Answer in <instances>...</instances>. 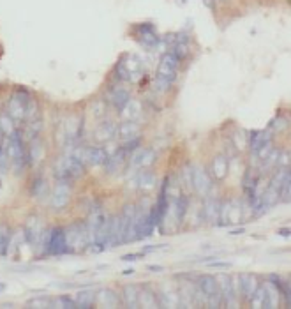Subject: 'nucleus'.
<instances>
[{
	"instance_id": "obj_1",
	"label": "nucleus",
	"mask_w": 291,
	"mask_h": 309,
	"mask_svg": "<svg viewBox=\"0 0 291 309\" xmlns=\"http://www.w3.org/2000/svg\"><path fill=\"white\" fill-rule=\"evenodd\" d=\"M7 113L14 122H32L37 113V105L34 97L25 89H18L7 102Z\"/></svg>"
},
{
	"instance_id": "obj_2",
	"label": "nucleus",
	"mask_w": 291,
	"mask_h": 309,
	"mask_svg": "<svg viewBox=\"0 0 291 309\" xmlns=\"http://www.w3.org/2000/svg\"><path fill=\"white\" fill-rule=\"evenodd\" d=\"M180 62V58L171 51H166L161 57V62H159L157 67V76H155V89L159 92H166V90L171 89V85L177 80V71Z\"/></svg>"
},
{
	"instance_id": "obj_3",
	"label": "nucleus",
	"mask_w": 291,
	"mask_h": 309,
	"mask_svg": "<svg viewBox=\"0 0 291 309\" xmlns=\"http://www.w3.org/2000/svg\"><path fill=\"white\" fill-rule=\"evenodd\" d=\"M6 150L9 156V163L13 164L16 173H22L23 170L29 166V157H27V145L23 133L19 129H14L13 133L7 136Z\"/></svg>"
},
{
	"instance_id": "obj_4",
	"label": "nucleus",
	"mask_w": 291,
	"mask_h": 309,
	"mask_svg": "<svg viewBox=\"0 0 291 309\" xmlns=\"http://www.w3.org/2000/svg\"><path fill=\"white\" fill-rule=\"evenodd\" d=\"M85 168H87V164L79 159L76 154L69 152L67 156H64L62 159L58 161L57 166H55V177H57V180L73 182L85 173Z\"/></svg>"
},
{
	"instance_id": "obj_5",
	"label": "nucleus",
	"mask_w": 291,
	"mask_h": 309,
	"mask_svg": "<svg viewBox=\"0 0 291 309\" xmlns=\"http://www.w3.org/2000/svg\"><path fill=\"white\" fill-rule=\"evenodd\" d=\"M41 248H43V251H45L46 256L69 255V249H67V240H66V230H64V228L45 230Z\"/></svg>"
},
{
	"instance_id": "obj_6",
	"label": "nucleus",
	"mask_w": 291,
	"mask_h": 309,
	"mask_svg": "<svg viewBox=\"0 0 291 309\" xmlns=\"http://www.w3.org/2000/svg\"><path fill=\"white\" fill-rule=\"evenodd\" d=\"M66 230V228H64ZM66 240H67V249L71 255L74 253H81L89 249L90 245V237H89V228L87 223H76L71 228L66 230Z\"/></svg>"
},
{
	"instance_id": "obj_7",
	"label": "nucleus",
	"mask_w": 291,
	"mask_h": 309,
	"mask_svg": "<svg viewBox=\"0 0 291 309\" xmlns=\"http://www.w3.org/2000/svg\"><path fill=\"white\" fill-rule=\"evenodd\" d=\"M141 74V67H139V60L134 58L133 55H123L120 60L115 66V78L118 81L129 83L134 81Z\"/></svg>"
},
{
	"instance_id": "obj_8",
	"label": "nucleus",
	"mask_w": 291,
	"mask_h": 309,
	"mask_svg": "<svg viewBox=\"0 0 291 309\" xmlns=\"http://www.w3.org/2000/svg\"><path fill=\"white\" fill-rule=\"evenodd\" d=\"M198 290L210 300V307H219L221 306V293H219V284L217 279L210 274H203L198 277Z\"/></svg>"
},
{
	"instance_id": "obj_9",
	"label": "nucleus",
	"mask_w": 291,
	"mask_h": 309,
	"mask_svg": "<svg viewBox=\"0 0 291 309\" xmlns=\"http://www.w3.org/2000/svg\"><path fill=\"white\" fill-rule=\"evenodd\" d=\"M74 154L83 161L87 166H105L108 154L102 147L94 145V147H83V149H76L73 150Z\"/></svg>"
},
{
	"instance_id": "obj_10",
	"label": "nucleus",
	"mask_w": 291,
	"mask_h": 309,
	"mask_svg": "<svg viewBox=\"0 0 291 309\" xmlns=\"http://www.w3.org/2000/svg\"><path fill=\"white\" fill-rule=\"evenodd\" d=\"M23 233H25L27 244H30L32 248H39L43 242V235H45V224L37 216H30L25 223Z\"/></svg>"
},
{
	"instance_id": "obj_11",
	"label": "nucleus",
	"mask_w": 291,
	"mask_h": 309,
	"mask_svg": "<svg viewBox=\"0 0 291 309\" xmlns=\"http://www.w3.org/2000/svg\"><path fill=\"white\" fill-rule=\"evenodd\" d=\"M191 186L196 189L198 195L209 196L210 191H212V179L201 166H193V170H191Z\"/></svg>"
},
{
	"instance_id": "obj_12",
	"label": "nucleus",
	"mask_w": 291,
	"mask_h": 309,
	"mask_svg": "<svg viewBox=\"0 0 291 309\" xmlns=\"http://www.w3.org/2000/svg\"><path fill=\"white\" fill-rule=\"evenodd\" d=\"M69 200H71V182L58 180L50 198L51 209H53V211H60V209H64L69 203Z\"/></svg>"
},
{
	"instance_id": "obj_13",
	"label": "nucleus",
	"mask_w": 291,
	"mask_h": 309,
	"mask_svg": "<svg viewBox=\"0 0 291 309\" xmlns=\"http://www.w3.org/2000/svg\"><path fill=\"white\" fill-rule=\"evenodd\" d=\"M83 117H73L67 120V124L64 126V143L67 145H74L81 140L83 134Z\"/></svg>"
},
{
	"instance_id": "obj_14",
	"label": "nucleus",
	"mask_w": 291,
	"mask_h": 309,
	"mask_svg": "<svg viewBox=\"0 0 291 309\" xmlns=\"http://www.w3.org/2000/svg\"><path fill=\"white\" fill-rule=\"evenodd\" d=\"M136 34L139 39V45L145 46L149 50H154L159 46V35L155 32V27L152 23H141V25L136 27Z\"/></svg>"
},
{
	"instance_id": "obj_15",
	"label": "nucleus",
	"mask_w": 291,
	"mask_h": 309,
	"mask_svg": "<svg viewBox=\"0 0 291 309\" xmlns=\"http://www.w3.org/2000/svg\"><path fill=\"white\" fill-rule=\"evenodd\" d=\"M131 99V94L126 87H111L106 94V101L113 106L117 112H120L123 106L127 105V101Z\"/></svg>"
},
{
	"instance_id": "obj_16",
	"label": "nucleus",
	"mask_w": 291,
	"mask_h": 309,
	"mask_svg": "<svg viewBox=\"0 0 291 309\" xmlns=\"http://www.w3.org/2000/svg\"><path fill=\"white\" fill-rule=\"evenodd\" d=\"M238 277V295L244 297L245 300H251V297L254 295L256 288L260 286L258 277L254 274H240Z\"/></svg>"
},
{
	"instance_id": "obj_17",
	"label": "nucleus",
	"mask_w": 291,
	"mask_h": 309,
	"mask_svg": "<svg viewBox=\"0 0 291 309\" xmlns=\"http://www.w3.org/2000/svg\"><path fill=\"white\" fill-rule=\"evenodd\" d=\"M127 154H129V152H127L123 147H120V149H118L113 156H108V159L105 163V168H106V172L110 173V175H111V173H117L118 170L122 168L123 163L127 161Z\"/></svg>"
},
{
	"instance_id": "obj_18",
	"label": "nucleus",
	"mask_w": 291,
	"mask_h": 309,
	"mask_svg": "<svg viewBox=\"0 0 291 309\" xmlns=\"http://www.w3.org/2000/svg\"><path fill=\"white\" fill-rule=\"evenodd\" d=\"M117 136L123 141L139 138V126L134 120H123L117 128Z\"/></svg>"
},
{
	"instance_id": "obj_19",
	"label": "nucleus",
	"mask_w": 291,
	"mask_h": 309,
	"mask_svg": "<svg viewBox=\"0 0 291 309\" xmlns=\"http://www.w3.org/2000/svg\"><path fill=\"white\" fill-rule=\"evenodd\" d=\"M95 302H97L99 306H102V307H117V306H120L117 293H115L113 290H110V288H101V290H97V293H95Z\"/></svg>"
},
{
	"instance_id": "obj_20",
	"label": "nucleus",
	"mask_w": 291,
	"mask_h": 309,
	"mask_svg": "<svg viewBox=\"0 0 291 309\" xmlns=\"http://www.w3.org/2000/svg\"><path fill=\"white\" fill-rule=\"evenodd\" d=\"M210 172L217 180H222L226 175H228V157L219 154L212 159V164H210Z\"/></svg>"
},
{
	"instance_id": "obj_21",
	"label": "nucleus",
	"mask_w": 291,
	"mask_h": 309,
	"mask_svg": "<svg viewBox=\"0 0 291 309\" xmlns=\"http://www.w3.org/2000/svg\"><path fill=\"white\" fill-rule=\"evenodd\" d=\"M139 307H157L159 302H157V293L155 290L149 286V284H143L139 288Z\"/></svg>"
},
{
	"instance_id": "obj_22",
	"label": "nucleus",
	"mask_w": 291,
	"mask_h": 309,
	"mask_svg": "<svg viewBox=\"0 0 291 309\" xmlns=\"http://www.w3.org/2000/svg\"><path fill=\"white\" fill-rule=\"evenodd\" d=\"M117 136V126L111 120H105L95 129V141H110Z\"/></svg>"
},
{
	"instance_id": "obj_23",
	"label": "nucleus",
	"mask_w": 291,
	"mask_h": 309,
	"mask_svg": "<svg viewBox=\"0 0 291 309\" xmlns=\"http://www.w3.org/2000/svg\"><path fill=\"white\" fill-rule=\"evenodd\" d=\"M219 207H221V201H219V200H215V198H209V200H206L205 209H203V216H205V221H206V223L217 224Z\"/></svg>"
},
{
	"instance_id": "obj_24",
	"label": "nucleus",
	"mask_w": 291,
	"mask_h": 309,
	"mask_svg": "<svg viewBox=\"0 0 291 309\" xmlns=\"http://www.w3.org/2000/svg\"><path fill=\"white\" fill-rule=\"evenodd\" d=\"M120 115L123 117V120H134V122H136V118L141 115V105H139L136 99L131 97L129 101H127V105L120 110Z\"/></svg>"
},
{
	"instance_id": "obj_25",
	"label": "nucleus",
	"mask_w": 291,
	"mask_h": 309,
	"mask_svg": "<svg viewBox=\"0 0 291 309\" xmlns=\"http://www.w3.org/2000/svg\"><path fill=\"white\" fill-rule=\"evenodd\" d=\"M272 140V133H270L268 129L265 131H253L251 133V140H249V145H251V150H258L260 147H263L266 143V141Z\"/></svg>"
},
{
	"instance_id": "obj_26",
	"label": "nucleus",
	"mask_w": 291,
	"mask_h": 309,
	"mask_svg": "<svg viewBox=\"0 0 291 309\" xmlns=\"http://www.w3.org/2000/svg\"><path fill=\"white\" fill-rule=\"evenodd\" d=\"M45 156V150H43V145L39 143L37 140H32L29 143V149H27V157H29V166L30 164H37L39 161Z\"/></svg>"
},
{
	"instance_id": "obj_27",
	"label": "nucleus",
	"mask_w": 291,
	"mask_h": 309,
	"mask_svg": "<svg viewBox=\"0 0 291 309\" xmlns=\"http://www.w3.org/2000/svg\"><path fill=\"white\" fill-rule=\"evenodd\" d=\"M74 300H76V307L89 309L95 304V293L92 290H81V292H78V295L74 297Z\"/></svg>"
},
{
	"instance_id": "obj_28",
	"label": "nucleus",
	"mask_w": 291,
	"mask_h": 309,
	"mask_svg": "<svg viewBox=\"0 0 291 309\" xmlns=\"http://www.w3.org/2000/svg\"><path fill=\"white\" fill-rule=\"evenodd\" d=\"M139 288L134 286V284H129V286L123 288V299H126V306L127 307H139Z\"/></svg>"
},
{
	"instance_id": "obj_29",
	"label": "nucleus",
	"mask_w": 291,
	"mask_h": 309,
	"mask_svg": "<svg viewBox=\"0 0 291 309\" xmlns=\"http://www.w3.org/2000/svg\"><path fill=\"white\" fill-rule=\"evenodd\" d=\"M30 193H32V196L37 198V200L48 198V195H50V188H48V182L45 179H35L34 182H32Z\"/></svg>"
},
{
	"instance_id": "obj_30",
	"label": "nucleus",
	"mask_w": 291,
	"mask_h": 309,
	"mask_svg": "<svg viewBox=\"0 0 291 309\" xmlns=\"http://www.w3.org/2000/svg\"><path fill=\"white\" fill-rule=\"evenodd\" d=\"M9 240H11V232L6 224H0V256H7L9 253Z\"/></svg>"
},
{
	"instance_id": "obj_31",
	"label": "nucleus",
	"mask_w": 291,
	"mask_h": 309,
	"mask_svg": "<svg viewBox=\"0 0 291 309\" xmlns=\"http://www.w3.org/2000/svg\"><path fill=\"white\" fill-rule=\"evenodd\" d=\"M138 184V188H152L155 184V177L152 172H149V170H141V172L136 175V180H134Z\"/></svg>"
},
{
	"instance_id": "obj_32",
	"label": "nucleus",
	"mask_w": 291,
	"mask_h": 309,
	"mask_svg": "<svg viewBox=\"0 0 291 309\" xmlns=\"http://www.w3.org/2000/svg\"><path fill=\"white\" fill-rule=\"evenodd\" d=\"M16 128H14V120L9 113H0V131H2L4 136H9Z\"/></svg>"
},
{
	"instance_id": "obj_33",
	"label": "nucleus",
	"mask_w": 291,
	"mask_h": 309,
	"mask_svg": "<svg viewBox=\"0 0 291 309\" xmlns=\"http://www.w3.org/2000/svg\"><path fill=\"white\" fill-rule=\"evenodd\" d=\"M279 150L272 149L268 154H266V157L261 161V170L263 172H266V170H272V168H277V159H279Z\"/></svg>"
},
{
	"instance_id": "obj_34",
	"label": "nucleus",
	"mask_w": 291,
	"mask_h": 309,
	"mask_svg": "<svg viewBox=\"0 0 291 309\" xmlns=\"http://www.w3.org/2000/svg\"><path fill=\"white\" fill-rule=\"evenodd\" d=\"M265 295H266L265 284H260V286L256 288V292H254V295L251 297V307H263Z\"/></svg>"
},
{
	"instance_id": "obj_35",
	"label": "nucleus",
	"mask_w": 291,
	"mask_h": 309,
	"mask_svg": "<svg viewBox=\"0 0 291 309\" xmlns=\"http://www.w3.org/2000/svg\"><path fill=\"white\" fill-rule=\"evenodd\" d=\"M27 306L29 307H57V304L51 302L48 297H35V299H30L29 302H27Z\"/></svg>"
},
{
	"instance_id": "obj_36",
	"label": "nucleus",
	"mask_w": 291,
	"mask_h": 309,
	"mask_svg": "<svg viewBox=\"0 0 291 309\" xmlns=\"http://www.w3.org/2000/svg\"><path fill=\"white\" fill-rule=\"evenodd\" d=\"M286 126H288V120H286L284 117H276L272 122H270L268 128H266V129H268L270 133H279V131H282V129L286 128Z\"/></svg>"
},
{
	"instance_id": "obj_37",
	"label": "nucleus",
	"mask_w": 291,
	"mask_h": 309,
	"mask_svg": "<svg viewBox=\"0 0 291 309\" xmlns=\"http://www.w3.org/2000/svg\"><path fill=\"white\" fill-rule=\"evenodd\" d=\"M55 304H57V307H64V309H73V307H76V300L71 299L69 295L58 297V299L55 300Z\"/></svg>"
},
{
	"instance_id": "obj_38",
	"label": "nucleus",
	"mask_w": 291,
	"mask_h": 309,
	"mask_svg": "<svg viewBox=\"0 0 291 309\" xmlns=\"http://www.w3.org/2000/svg\"><path fill=\"white\" fill-rule=\"evenodd\" d=\"M154 161H155V152L152 149H145V154H143V159H141V164H139V170L152 166Z\"/></svg>"
},
{
	"instance_id": "obj_39",
	"label": "nucleus",
	"mask_w": 291,
	"mask_h": 309,
	"mask_svg": "<svg viewBox=\"0 0 291 309\" xmlns=\"http://www.w3.org/2000/svg\"><path fill=\"white\" fill-rule=\"evenodd\" d=\"M145 256V253H133V255H123L122 260L123 261H136V260H141Z\"/></svg>"
},
{
	"instance_id": "obj_40",
	"label": "nucleus",
	"mask_w": 291,
	"mask_h": 309,
	"mask_svg": "<svg viewBox=\"0 0 291 309\" xmlns=\"http://www.w3.org/2000/svg\"><path fill=\"white\" fill-rule=\"evenodd\" d=\"M210 267L212 269H228V267H231V263H228V261H210Z\"/></svg>"
},
{
	"instance_id": "obj_41",
	"label": "nucleus",
	"mask_w": 291,
	"mask_h": 309,
	"mask_svg": "<svg viewBox=\"0 0 291 309\" xmlns=\"http://www.w3.org/2000/svg\"><path fill=\"white\" fill-rule=\"evenodd\" d=\"M161 248H164V245H145V248L141 249V253H154V251H157V249H161Z\"/></svg>"
},
{
	"instance_id": "obj_42",
	"label": "nucleus",
	"mask_w": 291,
	"mask_h": 309,
	"mask_svg": "<svg viewBox=\"0 0 291 309\" xmlns=\"http://www.w3.org/2000/svg\"><path fill=\"white\" fill-rule=\"evenodd\" d=\"M147 269H149L150 272H162V267H161V265H149Z\"/></svg>"
},
{
	"instance_id": "obj_43",
	"label": "nucleus",
	"mask_w": 291,
	"mask_h": 309,
	"mask_svg": "<svg viewBox=\"0 0 291 309\" xmlns=\"http://www.w3.org/2000/svg\"><path fill=\"white\" fill-rule=\"evenodd\" d=\"M279 235H281V237H289V228H281V230H279Z\"/></svg>"
},
{
	"instance_id": "obj_44",
	"label": "nucleus",
	"mask_w": 291,
	"mask_h": 309,
	"mask_svg": "<svg viewBox=\"0 0 291 309\" xmlns=\"http://www.w3.org/2000/svg\"><path fill=\"white\" fill-rule=\"evenodd\" d=\"M244 232H245V228L242 226V228H237V230H233V232H231V233H233V235H240V233H244Z\"/></svg>"
},
{
	"instance_id": "obj_45",
	"label": "nucleus",
	"mask_w": 291,
	"mask_h": 309,
	"mask_svg": "<svg viewBox=\"0 0 291 309\" xmlns=\"http://www.w3.org/2000/svg\"><path fill=\"white\" fill-rule=\"evenodd\" d=\"M133 272H134L133 269H127V271H123L122 274H123V276H127V274H133Z\"/></svg>"
},
{
	"instance_id": "obj_46",
	"label": "nucleus",
	"mask_w": 291,
	"mask_h": 309,
	"mask_svg": "<svg viewBox=\"0 0 291 309\" xmlns=\"http://www.w3.org/2000/svg\"><path fill=\"white\" fill-rule=\"evenodd\" d=\"M6 288H7V284H6V283H0V293H2L4 290H6Z\"/></svg>"
},
{
	"instance_id": "obj_47",
	"label": "nucleus",
	"mask_w": 291,
	"mask_h": 309,
	"mask_svg": "<svg viewBox=\"0 0 291 309\" xmlns=\"http://www.w3.org/2000/svg\"><path fill=\"white\" fill-rule=\"evenodd\" d=\"M0 184H2V182H0Z\"/></svg>"
}]
</instances>
